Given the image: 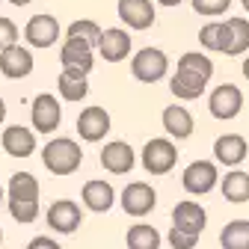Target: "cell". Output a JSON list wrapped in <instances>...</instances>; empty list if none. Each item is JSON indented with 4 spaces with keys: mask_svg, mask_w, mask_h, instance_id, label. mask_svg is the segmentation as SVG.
<instances>
[{
    "mask_svg": "<svg viewBox=\"0 0 249 249\" xmlns=\"http://www.w3.org/2000/svg\"><path fill=\"white\" fill-rule=\"evenodd\" d=\"M211 74H213V62L199 51H187V53L178 56V66H175V74L169 80V89H172L175 98L193 101L205 92Z\"/></svg>",
    "mask_w": 249,
    "mask_h": 249,
    "instance_id": "cell-1",
    "label": "cell"
},
{
    "mask_svg": "<svg viewBox=\"0 0 249 249\" xmlns=\"http://www.w3.org/2000/svg\"><path fill=\"white\" fill-rule=\"evenodd\" d=\"M83 160V148L69 140V137H56L42 148V163L53 172V175H71Z\"/></svg>",
    "mask_w": 249,
    "mask_h": 249,
    "instance_id": "cell-2",
    "label": "cell"
},
{
    "mask_svg": "<svg viewBox=\"0 0 249 249\" xmlns=\"http://www.w3.org/2000/svg\"><path fill=\"white\" fill-rule=\"evenodd\" d=\"M166 71H169V56L160 48H142L131 59V74L140 83H158Z\"/></svg>",
    "mask_w": 249,
    "mask_h": 249,
    "instance_id": "cell-3",
    "label": "cell"
},
{
    "mask_svg": "<svg viewBox=\"0 0 249 249\" xmlns=\"http://www.w3.org/2000/svg\"><path fill=\"white\" fill-rule=\"evenodd\" d=\"M175 160H178V148L163 137L148 140L142 145V169L151 175H166L175 166Z\"/></svg>",
    "mask_w": 249,
    "mask_h": 249,
    "instance_id": "cell-4",
    "label": "cell"
},
{
    "mask_svg": "<svg viewBox=\"0 0 249 249\" xmlns=\"http://www.w3.org/2000/svg\"><path fill=\"white\" fill-rule=\"evenodd\" d=\"M205 226H208V213L199 202L187 199V202H178L172 208V229L175 231H181L187 237H199L205 231Z\"/></svg>",
    "mask_w": 249,
    "mask_h": 249,
    "instance_id": "cell-5",
    "label": "cell"
},
{
    "mask_svg": "<svg viewBox=\"0 0 249 249\" xmlns=\"http://www.w3.org/2000/svg\"><path fill=\"white\" fill-rule=\"evenodd\" d=\"M208 110L213 119H234L240 110H243V92L234 86V83H223V86H216L211 92V98H208Z\"/></svg>",
    "mask_w": 249,
    "mask_h": 249,
    "instance_id": "cell-6",
    "label": "cell"
},
{
    "mask_svg": "<svg viewBox=\"0 0 249 249\" xmlns=\"http://www.w3.org/2000/svg\"><path fill=\"white\" fill-rule=\"evenodd\" d=\"M216 181H220V172H216V166H213L211 160H193L190 166L184 169V178H181L184 190L190 193V196H205V193H211L213 187H216Z\"/></svg>",
    "mask_w": 249,
    "mask_h": 249,
    "instance_id": "cell-7",
    "label": "cell"
},
{
    "mask_svg": "<svg viewBox=\"0 0 249 249\" xmlns=\"http://www.w3.org/2000/svg\"><path fill=\"white\" fill-rule=\"evenodd\" d=\"M83 223V213H80V205L71 202V199H56L51 208H48V226L56 231V234H71L77 231Z\"/></svg>",
    "mask_w": 249,
    "mask_h": 249,
    "instance_id": "cell-8",
    "label": "cell"
},
{
    "mask_svg": "<svg viewBox=\"0 0 249 249\" xmlns=\"http://www.w3.org/2000/svg\"><path fill=\"white\" fill-rule=\"evenodd\" d=\"M154 205H158V193L145 181H134L122 190V208L128 216H145Z\"/></svg>",
    "mask_w": 249,
    "mask_h": 249,
    "instance_id": "cell-9",
    "label": "cell"
},
{
    "mask_svg": "<svg viewBox=\"0 0 249 249\" xmlns=\"http://www.w3.org/2000/svg\"><path fill=\"white\" fill-rule=\"evenodd\" d=\"M107 131H110V113L104 107L92 104V107H86L77 116V134H80V140H86V142H101L107 137Z\"/></svg>",
    "mask_w": 249,
    "mask_h": 249,
    "instance_id": "cell-10",
    "label": "cell"
},
{
    "mask_svg": "<svg viewBox=\"0 0 249 249\" xmlns=\"http://www.w3.org/2000/svg\"><path fill=\"white\" fill-rule=\"evenodd\" d=\"M98 53L107 59V62H122L131 51V33L124 27H107L98 33V42H95Z\"/></svg>",
    "mask_w": 249,
    "mask_h": 249,
    "instance_id": "cell-11",
    "label": "cell"
},
{
    "mask_svg": "<svg viewBox=\"0 0 249 249\" xmlns=\"http://www.w3.org/2000/svg\"><path fill=\"white\" fill-rule=\"evenodd\" d=\"M92 45L80 42V39H66V45H62L59 51V62H62V69H69V71H77V74H89L92 71V62H95V56H92Z\"/></svg>",
    "mask_w": 249,
    "mask_h": 249,
    "instance_id": "cell-12",
    "label": "cell"
},
{
    "mask_svg": "<svg viewBox=\"0 0 249 249\" xmlns=\"http://www.w3.org/2000/svg\"><path fill=\"white\" fill-rule=\"evenodd\" d=\"M30 116H33V131H39V134H53V131L59 128L62 110H59V101H56L53 95L42 92V95L33 101V110H30Z\"/></svg>",
    "mask_w": 249,
    "mask_h": 249,
    "instance_id": "cell-13",
    "label": "cell"
},
{
    "mask_svg": "<svg viewBox=\"0 0 249 249\" xmlns=\"http://www.w3.org/2000/svg\"><path fill=\"white\" fill-rule=\"evenodd\" d=\"M56 36H59V21L53 15H45V12L33 15L24 27V39L33 48H51L56 42Z\"/></svg>",
    "mask_w": 249,
    "mask_h": 249,
    "instance_id": "cell-14",
    "label": "cell"
},
{
    "mask_svg": "<svg viewBox=\"0 0 249 249\" xmlns=\"http://www.w3.org/2000/svg\"><path fill=\"white\" fill-rule=\"evenodd\" d=\"M119 21L134 30H148L154 24V3L151 0H119Z\"/></svg>",
    "mask_w": 249,
    "mask_h": 249,
    "instance_id": "cell-15",
    "label": "cell"
},
{
    "mask_svg": "<svg viewBox=\"0 0 249 249\" xmlns=\"http://www.w3.org/2000/svg\"><path fill=\"white\" fill-rule=\"evenodd\" d=\"M0 71L12 80H21L33 71V53L21 45H12V48H3L0 51Z\"/></svg>",
    "mask_w": 249,
    "mask_h": 249,
    "instance_id": "cell-16",
    "label": "cell"
},
{
    "mask_svg": "<svg viewBox=\"0 0 249 249\" xmlns=\"http://www.w3.org/2000/svg\"><path fill=\"white\" fill-rule=\"evenodd\" d=\"M134 160H137L134 158V148L128 142H122V140H116V142H110V145L101 148V166L107 172H113V175L131 172L134 169Z\"/></svg>",
    "mask_w": 249,
    "mask_h": 249,
    "instance_id": "cell-17",
    "label": "cell"
},
{
    "mask_svg": "<svg viewBox=\"0 0 249 249\" xmlns=\"http://www.w3.org/2000/svg\"><path fill=\"white\" fill-rule=\"evenodd\" d=\"M246 151L249 148H246V140L240 134H223L213 142V158L223 166H240L243 158H246Z\"/></svg>",
    "mask_w": 249,
    "mask_h": 249,
    "instance_id": "cell-18",
    "label": "cell"
},
{
    "mask_svg": "<svg viewBox=\"0 0 249 249\" xmlns=\"http://www.w3.org/2000/svg\"><path fill=\"white\" fill-rule=\"evenodd\" d=\"M33 148H36V137L30 128H24V124H9L3 131V151L9 158H30Z\"/></svg>",
    "mask_w": 249,
    "mask_h": 249,
    "instance_id": "cell-19",
    "label": "cell"
},
{
    "mask_svg": "<svg viewBox=\"0 0 249 249\" xmlns=\"http://www.w3.org/2000/svg\"><path fill=\"white\" fill-rule=\"evenodd\" d=\"M80 196H83V205L89 211H95V213H107L113 208V202H116L113 187L107 181H98V178L95 181H86L83 190H80Z\"/></svg>",
    "mask_w": 249,
    "mask_h": 249,
    "instance_id": "cell-20",
    "label": "cell"
},
{
    "mask_svg": "<svg viewBox=\"0 0 249 249\" xmlns=\"http://www.w3.org/2000/svg\"><path fill=\"white\" fill-rule=\"evenodd\" d=\"M163 128H166V134L169 137H175V140H187L193 134V116H190V110L187 107H181V104H169L166 110H163Z\"/></svg>",
    "mask_w": 249,
    "mask_h": 249,
    "instance_id": "cell-21",
    "label": "cell"
},
{
    "mask_svg": "<svg viewBox=\"0 0 249 249\" xmlns=\"http://www.w3.org/2000/svg\"><path fill=\"white\" fill-rule=\"evenodd\" d=\"M199 45L205 51H220V53H229V45H231V33H229V24H205L199 30Z\"/></svg>",
    "mask_w": 249,
    "mask_h": 249,
    "instance_id": "cell-22",
    "label": "cell"
},
{
    "mask_svg": "<svg viewBox=\"0 0 249 249\" xmlns=\"http://www.w3.org/2000/svg\"><path fill=\"white\" fill-rule=\"evenodd\" d=\"M9 202H39V181L30 172H15L9 178Z\"/></svg>",
    "mask_w": 249,
    "mask_h": 249,
    "instance_id": "cell-23",
    "label": "cell"
},
{
    "mask_svg": "<svg viewBox=\"0 0 249 249\" xmlns=\"http://www.w3.org/2000/svg\"><path fill=\"white\" fill-rule=\"evenodd\" d=\"M223 196H226V202H231V205L249 202V175H246L243 169H231V172L223 178Z\"/></svg>",
    "mask_w": 249,
    "mask_h": 249,
    "instance_id": "cell-24",
    "label": "cell"
},
{
    "mask_svg": "<svg viewBox=\"0 0 249 249\" xmlns=\"http://www.w3.org/2000/svg\"><path fill=\"white\" fill-rule=\"evenodd\" d=\"M124 243H128V249H160V231L148 223H137L128 229Z\"/></svg>",
    "mask_w": 249,
    "mask_h": 249,
    "instance_id": "cell-25",
    "label": "cell"
},
{
    "mask_svg": "<svg viewBox=\"0 0 249 249\" xmlns=\"http://www.w3.org/2000/svg\"><path fill=\"white\" fill-rule=\"evenodd\" d=\"M56 86H59V95L66 98V101H80V98H86V92H89L86 77L77 74V71H69V69H62Z\"/></svg>",
    "mask_w": 249,
    "mask_h": 249,
    "instance_id": "cell-26",
    "label": "cell"
},
{
    "mask_svg": "<svg viewBox=\"0 0 249 249\" xmlns=\"http://www.w3.org/2000/svg\"><path fill=\"white\" fill-rule=\"evenodd\" d=\"M223 249H249V220H231L220 231Z\"/></svg>",
    "mask_w": 249,
    "mask_h": 249,
    "instance_id": "cell-27",
    "label": "cell"
},
{
    "mask_svg": "<svg viewBox=\"0 0 249 249\" xmlns=\"http://www.w3.org/2000/svg\"><path fill=\"white\" fill-rule=\"evenodd\" d=\"M229 33H231V45H229V56H237L243 51H249V21L246 18H229Z\"/></svg>",
    "mask_w": 249,
    "mask_h": 249,
    "instance_id": "cell-28",
    "label": "cell"
},
{
    "mask_svg": "<svg viewBox=\"0 0 249 249\" xmlns=\"http://www.w3.org/2000/svg\"><path fill=\"white\" fill-rule=\"evenodd\" d=\"M98 33H101V27L92 21V18H77L69 27V39H80V42H86L92 48H95V42H98Z\"/></svg>",
    "mask_w": 249,
    "mask_h": 249,
    "instance_id": "cell-29",
    "label": "cell"
},
{
    "mask_svg": "<svg viewBox=\"0 0 249 249\" xmlns=\"http://www.w3.org/2000/svg\"><path fill=\"white\" fill-rule=\"evenodd\" d=\"M9 213L18 223H33L39 216V202H9Z\"/></svg>",
    "mask_w": 249,
    "mask_h": 249,
    "instance_id": "cell-30",
    "label": "cell"
},
{
    "mask_svg": "<svg viewBox=\"0 0 249 249\" xmlns=\"http://www.w3.org/2000/svg\"><path fill=\"white\" fill-rule=\"evenodd\" d=\"M229 6H231V0H193V9H196L199 15H208V18L223 15Z\"/></svg>",
    "mask_w": 249,
    "mask_h": 249,
    "instance_id": "cell-31",
    "label": "cell"
},
{
    "mask_svg": "<svg viewBox=\"0 0 249 249\" xmlns=\"http://www.w3.org/2000/svg\"><path fill=\"white\" fill-rule=\"evenodd\" d=\"M18 27L9 21V18H0V51H3V48H12L15 42H18Z\"/></svg>",
    "mask_w": 249,
    "mask_h": 249,
    "instance_id": "cell-32",
    "label": "cell"
},
{
    "mask_svg": "<svg viewBox=\"0 0 249 249\" xmlns=\"http://www.w3.org/2000/svg\"><path fill=\"white\" fill-rule=\"evenodd\" d=\"M166 240H169L172 249H196V243H199V237H187V234H181V231H175V229L169 231Z\"/></svg>",
    "mask_w": 249,
    "mask_h": 249,
    "instance_id": "cell-33",
    "label": "cell"
},
{
    "mask_svg": "<svg viewBox=\"0 0 249 249\" xmlns=\"http://www.w3.org/2000/svg\"><path fill=\"white\" fill-rule=\"evenodd\" d=\"M27 249H62V246L56 240H51V237H33Z\"/></svg>",
    "mask_w": 249,
    "mask_h": 249,
    "instance_id": "cell-34",
    "label": "cell"
},
{
    "mask_svg": "<svg viewBox=\"0 0 249 249\" xmlns=\"http://www.w3.org/2000/svg\"><path fill=\"white\" fill-rule=\"evenodd\" d=\"M158 3H163V6H178V3H184V0H158Z\"/></svg>",
    "mask_w": 249,
    "mask_h": 249,
    "instance_id": "cell-35",
    "label": "cell"
},
{
    "mask_svg": "<svg viewBox=\"0 0 249 249\" xmlns=\"http://www.w3.org/2000/svg\"><path fill=\"white\" fill-rule=\"evenodd\" d=\"M6 119V104H3V98H0V122Z\"/></svg>",
    "mask_w": 249,
    "mask_h": 249,
    "instance_id": "cell-36",
    "label": "cell"
},
{
    "mask_svg": "<svg viewBox=\"0 0 249 249\" xmlns=\"http://www.w3.org/2000/svg\"><path fill=\"white\" fill-rule=\"evenodd\" d=\"M243 77L249 80V56H246V62H243Z\"/></svg>",
    "mask_w": 249,
    "mask_h": 249,
    "instance_id": "cell-37",
    "label": "cell"
},
{
    "mask_svg": "<svg viewBox=\"0 0 249 249\" xmlns=\"http://www.w3.org/2000/svg\"><path fill=\"white\" fill-rule=\"evenodd\" d=\"M9 3H12V6H27L30 0H9Z\"/></svg>",
    "mask_w": 249,
    "mask_h": 249,
    "instance_id": "cell-38",
    "label": "cell"
},
{
    "mask_svg": "<svg viewBox=\"0 0 249 249\" xmlns=\"http://www.w3.org/2000/svg\"><path fill=\"white\" fill-rule=\"evenodd\" d=\"M243 6H246V12H249V0H243Z\"/></svg>",
    "mask_w": 249,
    "mask_h": 249,
    "instance_id": "cell-39",
    "label": "cell"
},
{
    "mask_svg": "<svg viewBox=\"0 0 249 249\" xmlns=\"http://www.w3.org/2000/svg\"><path fill=\"white\" fill-rule=\"evenodd\" d=\"M0 202H3V187H0Z\"/></svg>",
    "mask_w": 249,
    "mask_h": 249,
    "instance_id": "cell-40",
    "label": "cell"
},
{
    "mask_svg": "<svg viewBox=\"0 0 249 249\" xmlns=\"http://www.w3.org/2000/svg\"><path fill=\"white\" fill-rule=\"evenodd\" d=\"M0 240H3V231H0Z\"/></svg>",
    "mask_w": 249,
    "mask_h": 249,
    "instance_id": "cell-41",
    "label": "cell"
}]
</instances>
